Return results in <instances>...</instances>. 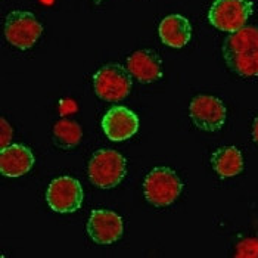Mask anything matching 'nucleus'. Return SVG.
I'll return each instance as SVG.
<instances>
[{"label": "nucleus", "mask_w": 258, "mask_h": 258, "mask_svg": "<svg viewBox=\"0 0 258 258\" xmlns=\"http://www.w3.org/2000/svg\"><path fill=\"white\" fill-rule=\"evenodd\" d=\"M221 55L227 68L240 77L258 76V28L245 25L223 41Z\"/></svg>", "instance_id": "f257e3e1"}, {"label": "nucleus", "mask_w": 258, "mask_h": 258, "mask_svg": "<svg viewBox=\"0 0 258 258\" xmlns=\"http://www.w3.org/2000/svg\"><path fill=\"white\" fill-rule=\"evenodd\" d=\"M183 181L170 167L159 165L152 168L143 180L145 198L154 207H168L181 195Z\"/></svg>", "instance_id": "f03ea898"}, {"label": "nucleus", "mask_w": 258, "mask_h": 258, "mask_svg": "<svg viewBox=\"0 0 258 258\" xmlns=\"http://www.w3.org/2000/svg\"><path fill=\"white\" fill-rule=\"evenodd\" d=\"M89 179L99 189H114L127 176V161L114 149H99L89 161Z\"/></svg>", "instance_id": "7ed1b4c3"}, {"label": "nucleus", "mask_w": 258, "mask_h": 258, "mask_svg": "<svg viewBox=\"0 0 258 258\" xmlns=\"http://www.w3.org/2000/svg\"><path fill=\"white\" fill-rule=\"evenodd\" d=\"M132 74L121 63H106L93 74L95 93L105 102L125 99L132 92Z\"/></svg>", "instance_id": "20e7f679"}, {"label": "nucleus", "mask_w": 258, "mask_h": 258, "mask_svg": "<svg viewBox=\"0 0 258 258\" xmlns=\"http://www.w3.org/2000/svg\"><path fill=\"white\" fill-rule=\"evenodd\" d=\"M3 33L11 46L20 50H28L39 41L43 33V25L34 14L17 9L6 15Z\"/></svg>", "instance_id": "39448f33"}, {"label": "nucleus", "mask_w": 258, "mask_h": 258, "mask_svg": "<svg viewBox=\"0 0 258 258\" xmlns=\"http://www.w3.org/2000/svg\"><path fill=\"white\" fill-rule=\"evenodd\" d=\"M252 11L251 0H214L208 11V21L220 31L235 33L246 25Z\"/></svg>", "instance_id": "423d86ee"}, {"label": "nucleus", "mask_w": 258, "mask_h": 258, "mask_svg": "<svg viewBox=\"0 0 258 258\" xmlns=\"http://www.w3.org/2000/svg\"><path fill=\"white\" fill-rule=\"evenodd\" d=\"M84 199V192L80 181L70 176H60L52 180L47 192L46 201L49 207L59 214H70L77 211Z\"/></svg>", "instance_id": "0eeeda50"}, {"label": "nucleus", "mask_w": 258, "mask_h": 258, "mask_svg": "<svg viewBox=\"0 0 258 258\" xmlns=\"http://www.w3.org/2000/svg\"><path fill=\"white\" fill-rule=\"evenodd\" d=\"M189 115L199 130L219 132L226 124L227 109L219 98L213 95H198L190 102Z\"/></svg>", "instance_id": "6e6552de"}, {"label": "nucleus", "mask_w": 258, "mask_h": 258, "mask_svg": "<svg viewBox=\"0 0 258 258\" xmlns=\"http://www.w3.org/2000/svg\"><path fill=\"white\" fill-rule=\"evenodd\" d=\"M87 233L98 245H111L122 236L124 223L115 211L93 210L87 221Z\"/></svg>", "instance_id": "1a4fd4ad"}, {"label": "nucleus", "mask_w": 258, "mask_h": 258, "mask_svg": "<svg viewBox=\"0 0 258 258\" xmlns=\"http://www.w3.org/2000/svg\"><path fill=\"white\" fill-rule=\"evenodd\" d=\"M102 130L109 140L124 142L139 130V118L125 106H112L102 118Z\"/></svg>", "instance_id": "9d476101"}, {"label": "nucleus", "mask_w": 258, "mask_h": 258, "mask_svg": "<svg viewBox=\"0 0 258 258\" xmlns=\"http://www.w3.org/2000/svg\"><path fill=\"white\" fill-rule=\"evenodd\" d=\"M36 162L33 151L21 143H11L0 151V173L5 177L17 179L27 174Z\"/></svg>", "instance_id": "9b49d317"}, {"label": "nucleus", "mask_w": 258, "mask_h": 258, "mask_svg": "<svg viewBox=\"0 0 258 258\" xmlns=\"http://www.w3.org/2000/svg\"><path fill=\"white\" fill-rule=\"evenodd\" d=\"M127 70L132 77L143 83H155L162 77V62L157 52L149 49H142L132 53L127 58Z\"/></svg>", "instance_id": "f8f14e48"}, {"label": "nucleus", "mask_w": 258, "mask_h": 258, "mask_svg": "<svg viewBox=\"0 0 258 258\" xmlns=\"http://www.w3.org/2000/svg\"><path fill=\"white\" fill-rule=\"evenodd\" d=\"M158 34L165 46L173 49H183L192 39L190 21L180 14L167 15L159 22Z\"/></svg>", "instance_id": "ddd939ff"}, {"label": "nucleus", "mask_w": 258, "mask_h": 258, "mask_svg": "<svg viewBox=\"0 0 258 258\" xmlns=\"http://www.w3.org/2000/svg\"><path fill=\"white\" fill-rule=\"evenodd\" d=\"M211 165L220 179L236 177L243 171L242 152L235 146H223L211 155Z\"/></svg>", "instance_id": "4468645a"}, {"label": "nucleus", "mask_w": 258, "mask_h": 258, "mask_svg": "<svg viewBox=\"0 0 258 258\" xmlns=\"http://www.w3.org/2000/svg\"><path fill=\"white\" fill-rule=\"evenodd\" d=\"M53 143L60 149H74L83 138V130L79 122L73 119H59L53 125Z\"/></svg>", "instance_id": "2eb2a0df"}, {"label": "nucleus", "mask_w": 258, "mask_h": 258, "mask_svg": "<svg viewBox=\"0 0 258 258\" xmlns=\"http://www.w3.org/2000/svg\"><path fill=\"white\" fill-rule=\"evenodd\" d=\"M236 257H258V239H243L238 245Z\"/></svg>", "instance_id": "dca6fc26"}, {"label": "nucleus", "mask_w": 258, "mask_h": 258, "mask_svg": "<svg viewBox=\"0 0 258 258\" xmlns=\"http://www.w3.org/2000/svg\"><path fill=\"white\" fill-rule=\"evenodd\" d=\"M0 125H2V132H0V146L6 148L11 145V139H12V127L11 124L5 118H0Z\"/></svg>", "instance_id": "f3484780"}, {"label": "nucleus", "mask_w": 258, "mask_h": 258, "mask_svg": "<svg viewBox=\"0 0 258 258\" xmlns=\"http://www.w3.org/2000/svg\"><path fill=\"white\" fill-rule=\"evenodd\" d=\"M252 139L258 145V115L254 119V124H252Z\"/></svg>", "instance_id": "a211bd4d"}, {"label": "nucleus", "mask_w": 258, "mask_h": 258, "mask_svg": "<svg viewBox=\"0 0 258 258\" xmlns=\"http://www.w3.org/2000/svg\"><path fill=\"white\" fill-rule=\"evenodd\" d=\"M93 2H95L96 5H102V3H103V2H106V0H93Z\"/></svg>", "instance_id": "6ab92c4d"}]
</instances>
